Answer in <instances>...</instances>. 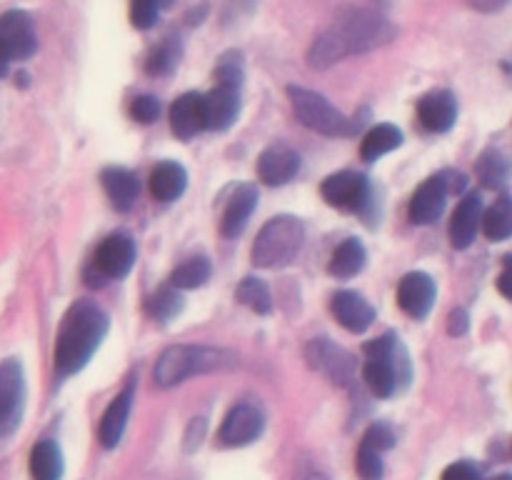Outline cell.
I'll return each mask as SVG.
<instances>
[{"mask_svg": "<svg viewBox=\"0 0 512 480\" xmlns=\"http://www.w3.org/2000/svg\"><path fill=\"white\" fill-rule=\"evenodd\" d=\"M368 263V250L360 243L358 238H348L343 245H338V250L330 258V275L345 280L358 275L360 270Z\"/></svg>", "mask_w": 512, "mask_h": 480, "instance_id": "4316f807", "label": "cell"}, {"mask_svg": "<svg viewBox=\"0 0 512 480\" xmlns=\"http://www.w3.org/2000/svg\"><path fill=\"white\" fill-rule=\"evenodd\" d=\"M25 370L18 358L0 363V438H10L20 428L25 413Z\"/></svg>", "mask_w": 512, "mask_h": 480, "instance_id": "52a82bcc", "label": "cell"}, {"mask_svg": "<svg viewBox=\"0 0 512 480\" xmlns=\"http://www.w3.org/2000/svg\"><path fill=\"white\" fill-rule=\"evenodd\" d=\"M10 63H13V60H10L8 55H5V50L0 48V78H5V75H8Z\"/></svg>", "mask_w": 512, "mask_h": 480, "instance_id": "7bdbcfd3", "label": "cell"}, {"mask_svg": "<svg viewBox=\"0 0 512 480\" xmlns=\"http://www.w3.org/2000/svg\"><path fill=\"white\" fill-rule=\"evenodd\" d=\"M483 230L488 235V240L500 243V240H508L512 235V198L510 195H500L488 210H485L483 218Z\"/></svg>", "mask_w": 512, "mask_h": 480, "instance_id": "83f0119b", "label": "cell"}, {"mask_svg": "<svg viewBox=\"0 0 512 480\" xmlns=\"http://www.w3.org/2000/svg\"><path fill=\"white\" fill-rule=\"evenodd\" d=\"M498 290L505 298L512 300V255H505L503 260V273L498 278Z\"/></svg>", "mask_w": 512, "mask_h": 480, "instance_id": "b9f144b4", "label": "cell"}, {"mask_svg": "<svg viewBox=\"0 0 512 480\" xmlns=\"http://www.w3.org/2000/svg\"><path fill=\"white\" fill-rule=\"evenodd\" d=\"M258 200L260 195L255 185H240L233 193V198H230L228 208H225L223 220H220V233L225 238H238L245 230V225H248V220L253 218L255 208H258Z\"/></svg>", "mask_w": 512, "mask_h": 480, "instance_id": "7402d4cb", "label": "cell"}, {"mask_svg": "<svg viewBox=\"0 0 512 480\" xmlns=\"http://www.w3.org/2000/svg\"><path fill=\"white\" fill-rule=\"evenodd\" d=\"M145 310H148L150 318L160 320V323H170L183 310V295L173 285H165V288H158L145 300Z\"/></svg>", "mask_w": 512, "mask_h": 480, "instance_id": "f546056e", "label": "cell"}, {"mask_svg": "<svg viewBox=\"0 0 512 480\" xmlns=\"http://www.w3.org/2000/svg\"><path fill=\"white\" fill-rule=\"evenodd\" d=\"M450 185L448 175L438 173L433 178L425 180L418 190H415L413 200H410L408 215L415 225H430L443 215L445 203H448Z\"/></svg>", "mask_w": 512, "mask_h": 480, "instance_id": "4fadbf2b", "label": "cell"}, {"mask_svg": "<svg viewBox=\"0 0 512 480\" xmlns=\"http://www.w3.org/2000/svg\"><path fill=\"white\" fill-rule=\"evenodd\" d=\"M435 295H438L435 280L423 270L408 273L398 285V305L415 320L428 318L430 310H433Z\"/></svg>", "mask_w": 512, "mask_h": 480, "instance_id": "5bb4252c", "label": "cell"}, {"mask_svg": "<svg viewBox=\"0 0 512 480\" xmlns=\"http://www.w3.org/2000/svg\"><path fill=\"white\" fill-rule=\"evenodd\" d=\"M265 415L260 408L250 403H240L225 415L223 425H220V443L225 448H243V445L255 443L263 435Z\"/></svg>", "mask_w": 512, "mask_h": 480, "instance_id": "7c38bea8", "label": "cell"}, {"mask_svg": "<svg viewBox=\"0 0 512 480\" xmlns=\"http://www.w3.org/2000/svg\"><path fill=\"white\" fill-rule=\"evenodd\" d=\"M335 320L343 325L350 333H365L370 325L375 323V308L355 290H340L333 295V303H330Z\"/></svg>", "mask_w": 512, "mask_h": 480, "instance_id": "9a60e30c", "label": "cell"}, {"mask_svg": "<svg viewBox=\"0 0 512 480\" xmlns=\"http://www.w3.org/2000/svg\"><path fill=\"white\" fill-rule=\"evenodd\" d=\"M203 435H205V418H195L193 423H190L188 435H185V450L198 448L200 440H203Z\"/></svg>", "mask_w": 512, "mask_h": 480, "instance_id": "60d3db41", "label": "cell"}, {"mask_svg": "<svg viewBox=\"0 0 512 480\" xmlns=\"http://www.w3.org/2000/svg\"><path fill=\"white\" fill-rule=\"evenodd\" d=\"M130 115H133V120H138V123H155V120L160 118V100L155 98V95H138V98H133V103H130Z\"/></svg>", "mask_w": 512, "mask_h": 480, "instance_id": "d590c367", "label": "cell"}, {"mask_svg": "<svg viewBox=\"0 0 512 480\" xmlns=\"http://www.w3.org/2000/svg\"><path fill=\"white\" fill-rule=\"evenodd\" d=\"M355 470L363 480H383L385 465H383V453L368 448V445L360 443L358 455H355Z\"/></svg>", "mask_w": 512, "mask_h": 480, "instance_id": "e575fe53", "label": "cell"}, {"mask_svg": "<svg viewBox=\"0 0 512 480\" xmlns=\"http://www.w3.org/2000/svg\"><path fill=\"white\" fill-rule=\"evenodd\" d=\"M240 93L230 88H213L203 95L205 130H228L238 120Z\"/></svg>", "mask_w": 512, "mask_h": 480, "instance_id": "ffe728a7", "label": "cell"}, {"mask_svg": "<svg viewBox=\"0 0 512 480\" xmlns=\"http://www.w3.org/2000/svg\"><path fill=\"white\" fill-rule=\"evenodd\" d=\"M63 453L55 440H40L30 450V475L33 480H60L63 478Z\"/></svg>", "mask_w": 512, "mask_h": 480, "instance_id": "d4e9b609", "label": "cell"}, {"mask_svg": "<svg viewBox=\"0 0 512 480\" xmlns=\"http://www.w3.org/2000/svg\"><path fill=\"white\" fill-rule=\"evenodd\" d=\"M483 218V198L478 193L465 195L458 208H455L453 220H450V240H453L455 248L463 250L468 245H473L475 235H478L480 225H483Z\"/></svg>", "mask_w": 512, "mask_h": 480, "instance_id": "d6986e66", "label": "cell"}, {"mask_svg": "<svg viewBox=\"0 0 512 480\" xmlns=\"http://www.w3.org/2000/svg\"><path fill=\"white\" fill-rule=\"evenodd\" d=\"M300 480H328V478H325L323 473H308V475H303Z\"/></svg>", "mask_w": 512, "mask_h": 480, "instance_id": "ee69618b", "label": "cell"}, {"mask_svg": "<svg viewBox=\"0 0 512 480\" xmlns=\"http://www.w3.org/2000/svg\"><path fill=\"white\" fill-rule=\"evenodd\" d=\"M288 95L298 120L305 128L313 130V133L333 135L335 138V135H355L363 128L365 120H360L358 115H355V118H348V115L340 113L328 98H323V95L315 93V90L290 85Z\"/></svg>", "mask_w": 512, "mask_h": 480, "instance_id": "8992f818", "label": "cell"}, {"mask_svg": "<svg viewBox=\"0 0 512 480\" xmlns=\"http://www.w3.org/2000/svg\"><path fill=\"white\" fill-rule=\"evenodd\" d=\"M178 60H180V43H175V38H165L163 43L155 45L153 53L148 55L145 68H148L150 75H168L173 73Z\"/></svg>", "mask_w": 512, "mask_h": 480, "instance_id": "836d02e7", "label": "cell"}, {"mask_svg": "<svg viewBox=\"0 0 512 480\" xmlns=\"http://www.w3.org/2000/svg\"><path fill=\"white\" fill-rule=\"evenodd\" d=\"M158 15H160V5L153 3V0H138V3L130 5V23H133L138 30L153 28Z\"/></svg>", "mask_w": 512, "mask_h": 480, "instance_id": "8d00e7d4", "label": "cell"}, {"mask_svg": "<svg viewBox=\"0 0 512 480\" xmlns=\"http://www.w3.org/2000/svg\"><path fill=\"white\" fill-rule=\"evenodd\" d=\"M305 360L313 370L328 375L335 385H350L355 380V358L328 338H313L305 345Z\"/></svg>", "mask_w": 512, "mask_h": 480, "instance_id": "ba28073f", "label": "cell"}, {"mask_svg": "<svg viewBox=\"0 0 512 480\" xmlns=\"http://www.w3.org/2000/svg\"><path fill=\"white\" fill-rule=\"evenodd\" d=\"M238 363L233 353L208 345H173L165 350L155 365V383L160 388H173L193 375L215 373V370L233 368Z\"/></svg>", "mask_w": 512, "mask_h": 480, "instance_id": "277c9868", "label": "cell"}, {"mask_svg": "<svg viewBox=\"0 0 512 480\" xmlns=\"http://www.w3.org/2000/svg\"><path fill=\"white\" fill-rule=\"evenodd\" d=\"M305 243V225L295 215L268 220L253 243V263L258 268H283L293 263Z\"/></svg>", "mask_w": 512, "mask_h": 480, "instance_id": "5b68a950", "label": "cell"}, {"mask_svg": "<svg viewBox=\"0 0 512 480\" xmlns=\"http://www.w3.org/2000/svg\"><path fill=\"white\" fill-rule=\"evenodd\" d=\"M493 480H512V475H495Z\"/></svg>", "mask_w": 512, "mask_h": 480, "instance_id": "f6af8a7d", "label": "cell"}, {"mask_svg": "<svg viewBox=\"0 0 512 480\" xmlns=\"http://www.w3.org/2000/svg\"><path fill=\"white\" fill-rule=\"evenodd\" d=\"M110 318L93 300H75L63 315L55 338V373L60 378L80 373L105 340Z\"/></svg>", "mask_w": 512, "mask_h": 480, "instance_id": "7a4b0ae2", "label": "cell"}, {"mask_svg": "<svg viewBox=\"0 0 512 480\" xmlns=\"http://www.w3.org/2000/svg\"><path fill=\"white\" fill-rule=\"evenodd\" d=\"M133 400H135V380H128L123 393L115 395L113 403H110L108 410H105L103 420H100L98 438L103 448L113 450L115 445L123 440L125 425H128L130 410H133Z\"/></svg>", "mask_w": 512, "mask_h": 480, "instance_id": "e0dca14e", "label": "cell"}, {"mask_svg": "<svg viewBox=\"0 0 512 480\" xmlns=\"http://www.w3.org/2000/svg\"><path fill=\"white\" fill-rule=\"evenodd\" d=\"M300 155L288 145H270L258 158V175L265 185H285L298 175Z\"/></svg>", "mask_w": 512, "mask_h": 480, "instance_id": "2e32d148", "label": "cell"}, {"mask_svg": "<svg viewBox=\"0 0 512 480\" xmlns=\"http://www.w3.org/2000/svg\"><path fill=\"white\" fill-rule=\"evenodd\" d=\"M135 255H138L135 240L128 233H113L95 250L93 268L103 280H120L133 270Z\"/></svg>", "mask_w": 512, "mask_h": 480, "instance_id": "8fae6325", "label": "cell"}, {"mask_svg": "<svg viewBox=\"0 0 512 480\" xmlns=\"http://www.w3.org/2000/svg\"><path fill=\"white\" fill-rule=\"evenodd\" d=\"M363 445L378 450V453H385L395 445V433L385 423H373L363 435Z\"/></svg>", "mask_w": 512, "mask_h": 480, "instance_id": "74e56055", "label": "cell"}, {"mask_svg": "<svg viewBox=\"0 0 512 480\" xmlns=\"http://www.w3.org/2000/svg\"><path fill=\"white\" fill-rule=\"evenodd\" d=\"M210 273H213L210 260L203 258V255H198V258H188L185 263H180L178 268L173 270V275H170V285L178 290L200 288V285L208 283Z\"/></svg>", "mask_w": 512, "mask_h": 480, "instance_id": "f1b7e54d", "label": "cell"}, {"mask_svg": "<svg viewBox=\"0 0 512 480\" xmlns=\"http://www.w3.org/2000/svg\"><path fill=\"white\" fill-rule=\"evenodd\" d=\"M235 298H238V303H243L245 308H250L258 315H268L273 310V295H270L268 285H265V280L253 278V275L238 285Z\"/></svg>", "mask_w": 512, "mask_h": 480, "instance_id": "4dcf8cb0", "label": "cell"}, {"mask_svg": "<svg viewBox=\"0 0 512 480\" xmlns=\"http://www.w3.org/2000/svg\"><path fill=\"white\" fill-rule=\"evenodd\" d=\"M443 480H480V470L470 460H458V463L445 468Z\"/></svg>", "mask_w": 512, "mask_h": 480, "instance_id": "f35d334b", "label": "cell"}, {"mask_svg": "<svg viewBox=\"0 0 512 480\" xmlns=\"http://www.w3.org/2000/svg\"><path fill=\"white\" fill-rule=\"evenodd\" d=\"M188 188V170L175 160H163L150 173V193L160 203H173Z\"/></svg>", "mask_w": 512, "mask_h": 480, "instance_id": "603a6c76", "label": "cell"}, {"mask_svg": "<svg viewBox=\"0 0 512 480\" xmlns=\"http://www.w3.org/2000/svg\"><path fill=\"white\" fill-rule=\"evenodd\" d=\"M468 330H470L468 310H463V308L453 310V313H450V318H448V333L455 335V338H460V335H465Z\"/></svg>", "mask_w": 512, "mask_h": 480, "instance_id": "ab89813d", "label": "cell"}, {"mask_svg": "<svg viewBox=\"0 0 512 480\" xmlns=\"http://www.w3.org/2000/svg\"><path fill=\"white\" fill-rule=\"evenodd\" d=\"M100 183H103L110 203H113L118 210H130L135 200H138V193H140L138 178H135L128 168L110 165V168H105L103 173H100Z\"/></svg>", "mask_w": 512, "mask_h": 480, "instance_id": "cb8c5ba5", "label": "cell"}, {"mask_svg": "<svg viewBox=\"0 0 512 480\" xmlns=\"http://www.w3.org/2000/svg\"><path fill=\"white\" fill-rule=\"evenodd\" d=\"M395 33L398 30L385 15L373 10H353L315 38L308 60L313 68H330L348 55L368 53L380 45H388Z\"/></svg>", "mask_w": 512, "mask_h": 480, "instance_id": "6da1fadb", "label": "cell"}, {"mask_svg": "<svg viewBox=\"0 0 512 480\" xmlns=\"http://www.w3.org/2000/svg\"><path fill=\"white\" fill-rule=\"evenodd\" d=\"M478 175L483 180L485 188H503L510 178V163L505 155H500L498 150H488L483 158L478 160Z\"/></svg>", "mask_w": 512, "mask_h": 480, "instance_id": "1f68e13d", "label": "cell"}, {"mask_svg": "<svg viewBox=\"0 0 512 480\" xmlns=\"http://www.w3.org/2000/svg\"><path fill=\"white\" fill-rule=\"evenodd\" d=\"M365 368L363 378L373 395L378 398H393L403 385L410 383V355L395 333H385L365 345Z\"/></svg>", "mask_w": 512, "mask_h": 480, "instance_id": "3957f363", "label": "cell"}, {"mask_svg": "<svg viewBox=\"0 0 512 480\" xmlns=\"http://www.w3.org/2000/svg\"><path fill=\"white\" fill-rule=\"evenodd\" d=\"M0 48L10 60H28L38 50L35 23L25 10H8L0 15Z\"/></svg>", "mask_w": 512, "mask_h": 480, "instance_id": "30bf717a", "label": "cell"}, {"mask_svg": "<svg viewBox=\"0 0 512 480\" xmlns=\"http://www.w3.org/2000/svg\"><path fill=\"white\" fill-rule=\"evenodd\" d=\"M418 118L430 133H448L458 120V98L450 90L428 93L418 105Z\"/></svg>", "mask_w": 512, "mask_h": 480, "instance_id": "ac0fdd59", "label": "cell"}, {"mask_svg": "<svg viewBox=\"0 0 512 480\" xmlns=\"http://www.w3.org/2000/svg\"><path fill=\"white\" fill-rule=\"evenodd\" d=\"M400 145H403V130L398 125L383 123L368 130V135L363 138V145H360V155H363V160L373 163V160L393 153Z\"/></svg>", "mask_w": 512, "mask_h": 480, "instance_id": "484cf974", "label": "cell"}, {"mask_svg": "<svg viewBox=\"0 0 512 480\" xmlns=\"http://www.w3.org/2000/svg\"><path fill=\"white\" fill-rule=\"evenodd\" d=\"M170 128L180 140H190L205 130L203 115V95L200 93H183L170 105Z\"/></svg>", "mask_w": 512, "mask_h": 480, "instance_id": "44dd1931", "label": "cell"}, {"mask_svg": "<svg viewBox=\"0 0 512 480\" xmlns=\"http://www.w3.org/2000/svg\"><path fill=\"white\" fill-rule=\"evenodd\" d=\"M243 78H245L243 55H240L238 50H228V53L220 55L218 65H215V80H218V88L240 90Z\"/></svg>", "mask_w": 512, "mask_h": 480, "instance_id": "d6a6232c", "label": "cell"}, {"mask_svg": "<svg viewBox=\"0 0 512 480\" xmlns=\"http://www.w3.org/2000/svg\"><path fill=\"white\" fill-rule=\"evenodd\" d=\"M320 193H323L325 203L333 205V208L355 213V210H363L365 203H368L370 183L363 173L340 170V173L328 175V178L323 180Z\"/></svg>", "mask_w": 512, "mask_h": 480, "instance_id": "9c48e42d", "label": "cell"}]
</instances>
